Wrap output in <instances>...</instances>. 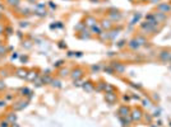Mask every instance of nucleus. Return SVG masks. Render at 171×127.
I'll list each match as a JSON object with an SVG mask.
<instances>
[{
	"label": "nucleus",
	"mask_w": 171,
	"mask_h": 127,
	"mask_svg": "<svg viewBox=\"0 0 171 127\" xmlns=\"http://www.w3.org/2000/svg\"><path fill=\"white\" fill-rule=\"evenodd\" d=\"M158 9L160 10H165V12H170V10H171V7H170V5H167V4H163V5H160V7H158Z\"/></svg>",
	"instance_id": "f257e3e1"
},
{
	"label": "nucleus",
	"mask_w": 171,
	"mask_h": 127,
	"mask_svg": "<svg viewBox=\"0 0 171 127\" xmlns=\"http://www.w3.org/2000/svg\"><path fill=\"white\" fill-rule=\"evenodd\" d=\"M9 4H18V0H8Z\"/></svg>",
	"instance_id": "f03ea898"
},
{
	"label": "nucleus",
	"mask_w": 171,
	"mask_h": 127,
	"mask_svg": "<svg viewBox=\"0 0 171 127\" xmlns=\"http://www.w3.org/2000/svg\"><path fill=\"white\" fill-rule=\"evenodd\" d=\"M0 52H5V47L4 46H0ZM2 55V54H0Z\"/></svg>",
	"instance_id": "7ed1b4c3"
},
{
	"label": "nucleus",
	"mask_w": 171,
	"mask_h": 127,
	"mask_svg": "<svg viewBox=\"0 0 171 127\" xmlns=\"http://www.w3.org/2000/svg\"><path fill=\"white\" fill-rule=\"evenodd\" d=\"M2 127H8V122H3V123H2Z\"/></svg>",
	"instance_id": "20e7f679"
},
{
	"label": "nucleus",
	"mask_w": 171,
	"mask_h": 127,
	"mask_svg": "<svg viewBox=\"0 0 171 127\" xmlns=\"http://www.w3.org/2000/svg\"><path fill=\"white\" fill-rule=\"evenodd\" d=\"M2 31H3V28H2V27H0V32H2Z\"/></svg>",
	"instance_id": "39448f33"
}]
</instances>
